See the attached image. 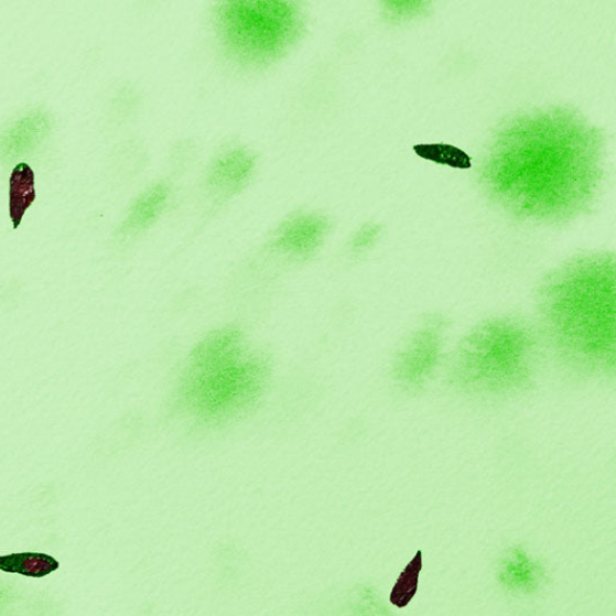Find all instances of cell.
<instances>
[{
    "mask_svg": "<svg viewBox=\"0 0 616 616\" xmlns=\"http://www.w3.org/2000/svg\"><path fill=\"white\" fill-rule=\"evenodd\" d=\"M597 139L569 115H544L507 130L488 164L490 185L527 216L568 215L597 182Z\"/></svg>",
    "mask_w": 616,
    "mask_h": 616,
    "instance_id": "obj_1",
    "label": "cell"
},
{
    "mask_svg": "<svg viewBox=\"0 0 616 616\" xmlns=\"http://www.w3.org/2000/svg\"><path fill=\"white\" fill-rule=\"evenodd\" d=\"M540 310L547 333L570 361L588 371L615 365V272L608 257H587L544 283Z\"/></svg>",
    "mask_w": 616,
    "mask_h": 616,
    "instance_id": "obj_2",
    "label": "cell"
},
{
    "mask_svg": "<svg viewBox=\"0 0 616 616\" xmlns=\"http://www.w3.org/2000/svg\"><path fill=\"white\" fill-rule=\"evenodd\" d=\"M268 372L263 357L245 354L240 332L225 327L193 350L181 400L203 421H226L251 408L264 389Z\"/></svg>",
    "mask_w": 616,
    "mask_h": 616,
    "instance_id": "obj_3",
    "label": "cell"
},
{
    "mask_svg": "<svg viewBox=\"0 0 616 616\" xmlns=\"http://www.w3.org/2000/svg\"><path fill=\"white\" fill-rule=\"evenodd\" d=\"M536 341L526 324L494 320L472 332L452 361L454 382L466 390L506 392L520 389L531 378Z\"/></svg>",
    "mask_w": 616,
    "mask_h": 616,
    "instance_id": "obj_4",
    "label": "cell"
},
{
    "mask_svg": "<svg viewBox=\"0 0 616 616\" xmlns=\"http://www.w3.org/2000/svg\"><path fill=\"white\" fill-rule=\"evenodd\" d=\"M217 22L231 54L246 64L279 57L303 32V17L288 2H228L217 9Z\"/></svg>",
    "mask_w": 616,
    "mask_h": 616,
    "instance_id": "obj_5",
    "label": "cell"
},
{
    "mask_svg": "<svg viewBox=\"0 0 616 616\" xmlns=\"http://www.w3.org/2000/svg\"><path fill=\"white\" fill-rule=\"evenodd\" d=\"M440 324H430L419 331L398 359L399 381L408 386L421 385L434 369L441 349Z\"/></svg>",
    "mask_w": 616,
    "mask_h": 616,
    "instance_id": "obj_6",
    "label": "cell"
},
{
    "mask_svg": "<svg viewBox=\"0 0 616 616\" xmlns=\"http://www.w3.org/2000/svg\"><path fill=\"white\" fill-rule=\"evenodd\" d=\"M327 230V221L317 215L299 216L284 223L274 238L283 252L305 256L316 250Z\"/></svg>",
    "mask_w": 616,
    "mask_h": 616,
    "instance_id": "obj_7",
    "label": "cell"
},
{
    "mask_svg": "<svg viewBox=\"0 0 616 616\" xmlns=\"http://www.w3.org/2000/svg\"><path fill=\"white\" fill-rule=\"evenodd\" d=\"M48 129V117L42 111H31L24 115L0 137V156L15 160L18 156L31 152L46 137Z\"/></svg>",
    "mask_w": 616,
    "mask_h": 616,
    "instance_id": "obj_8",
    "label": "cell"
},
{
    "mask_svg": "<svg viewBox=\"0 0 616 616\" xmlns=\"http://www.w3.org/2000/svg\"><path fill=\"white\" fill-rule=\"evenodd\" d=\"M255 169L251 153L242 149L229 150L218 156L209 172V185L221 191H234L242 185Z\"/></svg>",
    "mask_w": 616,
    "mask_h": 616,
    "instance_id": "obj_9",
    "label": "cell"
},
{
    "mask_svg": "<svg viewBox=\"0 0 616 616\" xmlns=\"http://www.w3.org/2000/svg\"><path fill=\"white\" fill-rule=\"evenodd\" d=\"M169 196V188L163 185H155L147 193H143L139 201L130 208L123 223V233H137L148 228L163 212Z\"/></svg>",
    "mask_w": 616,
    "mask_h": 616,
    "instance_id": "obj_10",
    "label": "cell"
},
{
    "mask_svg": "<svg viewBox=\"0 0 616 616\" xmlns=\"http://www.w3.org/2000/svg\"><path fill=\"white\" fill-rule=\"evenodd\" d=\"M35 177L28 164H19L10 177L9 212L14 227H19L23 216L35 201Z\"/></svg>",
    "mask_w": 616,
    "mask_h": 616,
    "instance_id": "obj_11",
    "label": "cell"
},
{
    "mask_svg": "<svg viewBox=\"0 0 616 616\" xmlns=\"http://www.w3.org/2000/svg\"><path fill=\"white\" fill-rule=\"evenodd\" d=\"M58 568L60 562L46 554L21 553L0 556V571L32 576V579H43Z\"/></svg>",
    "mask_w": 616,
    "mask_h": 616,
    "instance_id": "obj_12",
    "label": "cell"
},
{
    "mask_svg": "<svg viewBox=\"0 0 616 616\" xmlns=\"http://www.w3.org/2000/svg\"><path fill=\"white\" fill-rule=\"evenodd\" d=\"M423 569V553L421 550L409 563L400 574L395 587L391 590L390 602L398 608H403L409 606V603L413 599L418 583L419 574H421Z\"/></svg>",
    "mask_w": 616,
    "mask_h": 616,
    "instance_id": "obj_13",
    "label": "cell"
},
{
    "mask_svg": "<svg viewBox=\"0 0 616 616\" xmlns=\"http://www.w3.org/2000/svg\"><path fill=\"white\" fill-rule=\"evenodd\" d=\"M419 155L424 156V159L435 161L443 164H449L457 167H468L469 159L468 156L455 148L445 145H430V147H419L415 148Z\"/></svg>",
    "mask_w": 616,
    "mask_h": 616,
    "instance_id": "obj_14",
    "label": "cell"
}]
</instances>
